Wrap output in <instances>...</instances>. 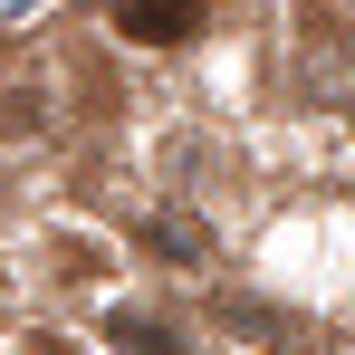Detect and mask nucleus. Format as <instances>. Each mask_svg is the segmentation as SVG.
Masks as SVG:
<instances>
[{"mask_svg": "<svg viewBox=\"0 0 355 355\" xmlns=\"http://www.w3.org/2000/svg\"><path fill=\"white\" fill-rule=\"evenodd\" d=\"M116 29L144 39V49H173V39L202 29V0H116Z\"/></svg>", "mask_w": 355, "mask_h": 355, "instance_id": "f257e3e1", "label": "nucleus"}, {"mask_svg": "<svg viewBox=\"0 0 355 355\" xmlns=\"http://www.w3.org/2000/svg\"><path fill=\"white\" fill-rule=\"evenodd\" d=\"M154 250H164V259H202V240H192V221H154Z\"/></svg>", "mask_w": 355, "mask_h": 355, "instance_id": "f03ea898", "label": "nucleus"}]
</instances>
